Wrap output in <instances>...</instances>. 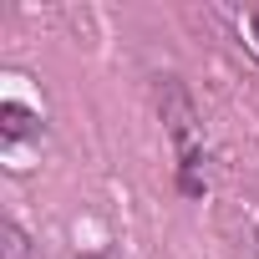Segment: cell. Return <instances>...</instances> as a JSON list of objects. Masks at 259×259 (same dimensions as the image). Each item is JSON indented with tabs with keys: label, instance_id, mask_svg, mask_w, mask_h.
<instances>
[{
	"label": "cell",
	"instance_id": "1",
	"mask_svg": "<svg viewBox=\"0 0 259 259\" xmlns=\"http://www.w3.org/2000/svg\"><path fill=\"white\" fill-rule=\"evenodd\" d=\"M31 112L21 107V102H6V107H0V127H6V138H21V133H31Z\"/></svg>",
	"mask_w": 259,
	"mask_h": 259
},
{
	"label": "cell",
	"instance_id": "3",
	"mask_svg": "<svg viewBox=\"0 0 259 259\" xmlns=\"http://www.w3.org/2000/svg\"><path fill=\"white\" fill-rule=\"evenodd\" d=\"M249 26H254V41H259V11H254V21H249Z\"/></svg>",
	"mask_w": 259,
	"mask_h": 259
},
{
	"label": "cell",
	"instance_id": "2",
	"mask_svg": "<svg viewBox=\"0 0 259 259\" xmlns=\"http://www.w3.org/2000/svg\"><path fill=\"white\" fill-rule=\"evenodd\" d=\"M0 249H6V259H26V254H31V249H26V234H21L16 219L0 224Z\"/></svg>",
	"mask_w": 259,
	"mask_h": 259
}]
</instances>
